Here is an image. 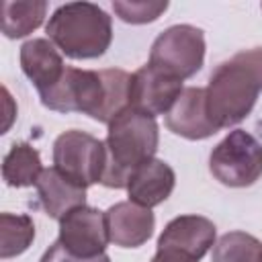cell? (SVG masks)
<instances>
[{
  "label": "cell",
  "mask_w": 262,
  "mask_h": 262,
  "mask_svg": "<svg viewBox=\"0 0 262 262\" xmlns=\"http://www.w3.org/2000/svg\"><path fill=\"white\" fill-rule=\"evenodd\" d=\"M43 170L45 168L41 164L39 151L27 141L14 143L2 160V178L12 188H27L37 184Z\"/></svg>",
  "instance_id": "cell-16"
},
{
  "label": "cell",
  "mask_w": 262,
  "mask_h": 262,
  "mask_svg": "<svg viewBox=\"0 0 262 262\" xmlns=\"http://www.w3.org/2000/svg\"><path fill=\"white\" fill-rule=\"evenodd\" d=\"M166 127L174 135H180L190 141H199L215 135L219 129L209 119L205 88L199 86L184 88L182 94L172 104V108L166 113Z\"/></svg>",
  "instance_id": "cell-11"
},
{
  "label": "cell",
  "mask_w": 262,
  "mask_h": 262,
  "mask_svg": "<svg viewBox=\"0 0 262 262\" xmlns=\"http://www.w3.org/2000/svg\"><path fill=\"white\" fill-rule=\"evenodd\" d=\"M57 242L70 254L80 256V258L102 256L111 242L104 213L88 205L72 209L59 219Z\"/></svg>",
  "instance_id": "cell-9"
},
{
  "label": "cell",
  "mask_w": 262,
  "mask_h": 262,
  "mask_svg": "<svg viewBox=\"0 0 262 262\" xmlns=\"http://www.w3.org/2000/svg\"><path fill=\"white\" fill-rule=\"evenodd\" d=\"M217 227L203 215H178L158 237L156 258L162 262H199L213 246Z\"/></svg>",
  "instance_id": "cell-8"
},
{
  "label": "cell",
  "mask_w": 262,
  "mask_h": 262,
  "mask_svg": "<svg viewBox=\"0 0 262 262\" xmlns=\"http://www.w3.org/2000/svg\"><path fill=\"white\" fill-rule=\"evenodd\" d=\"M106 164V147L98 137L70 129L53 141V166L82 186H92L102 180Z\"/></svg>",
  "instance_id": "cell-7"
},
{
  "label": "cell",
  "mask_w": 262,
  "mask_h": 262,
  "mask_svg": "<svg viewBox=\"0 0 262 262\" xmlns=\"http://www.w3.org/2000/svg\"><path fill=\"white\" fill-rule=\"evenodd\" d=\"M258 262H262V252H260V260H258Z\"/></svg>",
  "instance_id": "cell-23"
},
{
  "label": "cell",
  "mask_w": 262,
  "mask_h": 262,
  "mask_svg": "<svg viewBox=\"0 0 262 262\" xmlns=\"http://www.w3.org/2000/svg\"><path fill=\"white\" fill-rule=\"evenodd\" d=\"M49 41L70 59H94L106 53L113 41V20L98 4L66 2L47 20Z\"/></svg>",
  "instance_id": "cell-4"
},
{
  "label": "cell",
  "mask_w": 262,
  "mask_h": 262,
  "mask_svg": "<svg viewBox=\"0 0 262 262\" xmlns=\"http://www.w3.org/2000/svg\"><path fill=\"white\" fill-rule=\"evenodd\" d=\"M209 170L229 188L252 186L262 176V143L252 133L233 129L213 147Z\"/></svg>",
  "instance_id": "cell-5"
},
{
  "label": "cell",
  "mask_w": 262,
  "mask_h": 262,
  "mask_svg": "<svg viewBox=\"0 0 262 262\" xmlns=\"http://www.w3.org/2000/svg\"><path fill=\"white\" fill-rule=\"evenodd\" d=\"M262 90V47L235 53L219 63L205 88L207 113L217 129L242 123Z\"/></svg>",
  "instance_id": "cell-2"
},
{
  "label": "cell",
  "mask_w": 262,
  "mask_h": 262,
  "mask_svg": "<svg viewBox=\"0 0 262 262\" xmlns=\"http://www.w3.org/2000/svg\"><path fill=\"white\" fill-rule=\"evenodd\" d=\"M35 186H37L39 203L45 215H49L51 219L59 221L72 209L86 205V186L61 174L55 166L45 168Z\"/></svg>",
  "instance_id": "cell-15"
},
{
  "label": "cell",
  "mask_w": 262,
  "mask_h": 262,
  "mask_svg": "<svg viewBox=\"0 0 262 262\" xmlns=\"http://www.w3.org/2000/svg\"><path fill=\"white\" fill-rule=\"evenodd\" d=\"M176 186V174L172 166L164 160L151 158L145 164H141L127 182V194L129 201L151 209L162 205Z\"/></svg>",
  "instance_id": "cell-14"
},
{
  "label": "cell",
  "mask_w": 262,
  "mask_h": 262,
  "mask_svg": "<svg viewBox=\"0 0 262 262\" xmlns=\"http://www.w3.org/2000/svg\"><path fill=\"white\" fill-rule=\"evenodd\" d=\"M182 80L156 68L154 63L141 66L131 74L129 82V104L145 115H166L176 98L182 94Z\"/></svg>",
  "instance_id": "cell-10"
},
{
  "label": "cell",
  "mask_w": 262,
  "mask_h": 262,
  "mask_svg": "<svg viewBox=\"0 0 262 262\" xmlns=\"http://www.w3.org/2000/svg\"><path fill=\"white\" fill-rule=\"evenodd\" d=\"M205 49V33L199 27L172 25L151 43L149 63L180 80H186L203 68Z\"/></svg>",
  "instance_id": "cell-6"
},
{
  "label": "cell",
  "mask_w": 262,
  "mask_h": 262,
  "mask_svg": "<svg viewBox=\"0 0 262 262\" xmlns=\"http://www.w3.org/2000/svg\"><path fill=\"white\" fill-rule=\"evenodd\" d=\"M35 239V223L29 215H0V258L8 260L29 250Z\"/></svg>",
  "instance_id": "cell-18"
},
{
  "label": "cell",
  "mask_w": 262,
  "mask_h": 262,
  "mask_svg": "<svg viewBox=\"0 0 262 262\" xmlns=\"http://www.w3.org/2000/svg\"><path fill=\"white\" fill-rule=\"evenodd\" d=\"M151 262H162V260H158V258H156V256H154V258H151Z\"/></svg>",
  "instance_id": "cell-22"
},
{
  "label": "cell",
  "mask_w": 262,
  "mask_h": 262,
  "mask_svg": "<svg viewBox=\"0 0 262 262\" xmlns=\"http://www.w3.org/2000/svg\"><path fill=\"white\" fill-rule=\"evenodd\" d=\"M131 74L119 68L80 70L66 68L63 78L49 90L39 92L41 104L55 113H84L98 123H111L129 108Z\"/></svg>",
  "instance_id": "cell-1"
},
{
  "label": "cell",
  "mask_w": 262,
  "mask_h": 262,
  "mask_svg": "<svg viewBox=\"0 0 262 262\" xmlns=\"http://www.w3.org/2000/svg\"><path fill=\"white\" fill-rule=\"evenodd\" d=\"M160 145V127L156 117L133 106L119 113L111 123L104 139L106 164L100 184L106 188H127L131 174L151 160Z\"/></svg>",
  "instance_id": "cell-3"
},
{
  "label": "cell",
  "mask_w": 262,
  "mask_h": 262,
  "mask_svg": "<svg viewBox=\"0 0 262 262\" xmlns=\"http://www.w3.org/2000/svg\"><path fill=\"white\" fill-rule=\"evenodd\" d=\"M166 8H168L166 0H131V2L115 0L113 2L115 14L123 23H131V25L154 23L166 12Z\"/></svg>",
  "instance_id": "cell-20"
},
{
  "label": "cell",
  "mask_w": 262,
  "mask_h": 262,
  "mask_svg": "<svg viewBox=\"0 0 262 262\" xmlns=\"http://www.w3.org/2000/svg\"><path fill=\"white\" fill-rule=\"evenodd\" d=\"M20 70L33 82L37 92L53 88L66 74L61 51L43 37H33L20 45Z\"/></svg>",
  "instance_id": "cell-13"
},
{
  "label": "cell",
  "mask_w": 262,
  "mask_h": 262,
  "mask_svg": "<svg viewBox=\"0 0 262 262\" xmlns=\"http://www.w3.org/2000/svg\"><path fill=\"white\" fill-rule=\"evenodd\" d=\"M39 262H111V258L106 254L102 256H96V258H80V256H74L70 254L59 242H53L41 256Z\"/></svg>",
  "instance_id": "cell-21"
},
{
  "label": "cell",
  "mask_w": 262,
  "mask_h": 262,
  "mask_svg": "<svg viewBox=\"0 0 262 262\" xmlns=\"http://www.w3.org/2000/svg\"><path fill=\"white\" fill-rule=\"evenodd\" d=\"M47 14L45 0L2 2V33L8 39H20L37 31Z\"/></svg>",
  "instance_id": "cell-17"
},
{
  "label": "cell",
  "mask_w": 262,
  "mask_h": 262,
  "mask_svg": "<svg viewBox=\"0 0 262 262\" xmlns=\"http://www.w3.org/2000/svg\"><path fill=\"white\" fill-rule=\"evenodd\" d=\"M104 217L108 239L119 248H139L154 235L156 217L151 209L139 207L131 201L111 205L104 211Z\"/></svg>",
  "instance_id": "cell-12"
},
{
  "label": "cell",
  "mask_w": 262,
  "mask_h": 262,
  "mask_svg": "<svg viewBox=\"0 0 262 262\" xmlns=\"http://www.w3.org/2000/svg\"><path fill=\"white\" fill-rule=\"evenodd\" d=\"M262 252V242L246 231L223 233L211 254V262H258Z\"/></svg>",
  "instance_id": "cell-19"
}]
</instances>
